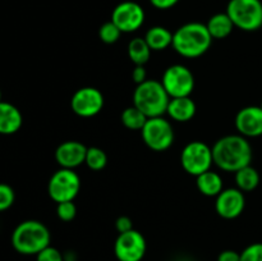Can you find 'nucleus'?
I'll use <instances>...</instances> for the list:
<instances>
[{"label":"nucleus","mask_w":262,"mask_h":261,"mask_svg":"<svg viewBox=\"0 0 262 261\" xmlns=\"http://www.w3.org/2000/svg\"><path fill=\"white\" fill-rule=\"evenodd\" d=\"M122 31L112 22H105L99 28V37L104 44H115L120 38Z\"/></svg>","instance_id":"nucleus-25"},{"label":"nucleus","mask_w":262,"mask_h":261,"mask_svg":"<svg viewBox=\"0 0 262 261\" xmlns=\"http://www.w3.org/2000/svg\"><path fill=\"white\" fill-rule=\"evenodd\" d=\"M152 51H163L173 44V33L163 26H154L143 37Z\"/></svg>","instance_id":"nucleus-20"},{"label":"nucleus","mask_w":262,"mask_h":261,"mask_svg":"<svg viewBox=\"0 0 262 261\" xmlns=\"http://www.w3.org/2000/svg\"><path fill=\"white\" fill-rule=\"evenodd\" d=\"M260 106H261V109H262V101H261V105H260Z\"/></svg>","instance_id":"nucleus-36"},{"label":"nucleus","mask_w":262,"mask_h":261,"mask_svg":"<svg viewBox=\"0 0 262 261\" xmlns=\"http://www.w3.org/2000/svg\"><path fill=\"white\" fill-rule=\"evenodd\" d=\"M147 119L148 118L141 110H138L135 105L125 107L120 115L123 125L130 130H141L145 123L147 122Z\"/></svg>","instance_id":"nucleus-23"},{"label":"nucleus","mask_w":262,"mask_h":261,"mask_svg":"<svg viewBox=\"0 0 262 261\" xmlns=\"http://www.w3.org/2000/svg\"><path fill=\"white\" fill-rule=\"evenodd\" d=\"M64 261H77V260H74V258H67V260H64Z\"/></svg>","instance_id":"nucleus-35"},{"label":"nucleus","mask_w":262,"mask_h":261,"mask_svg":"<svg viewBox=\"0 0 262 261\" xmlns=\"http://www.w3.org/2000/svg\"><path fill=\"white\" fill-rule=\"evenodd\" d=\"M104 101V95L96 87H82L72 96L71 107L78 117L91 118L101 112Z\"/></svg>","instance_id":"nucleus-12"},{"label":"nucleus","mask_w":262,"mask_h":261,"mask_svg":"<svg viewBox=\"0 0 262 261\" xmlns=\"http://www.w3.org/2000/svg\"><path fill=\"white\" fill-rule=\"evenodd\" d=\"M246 207L245 192L235 188H224L216 196L215 210L223 219L232 220L242 215Z\"/></svg>","instance_id":"nucleus-13"},{"label":"nucleus","mask_w":262,"mask_h":261,"mask_svg":"<svg viewBox=\"0 0 262 261\" xmlns=\"http://www.w3.org/2000/svg\"><path fill=\"white\" fill-rule=\"evenodd\" d=\"M87 147L79 141H64L56 147L55 161L60 168L76 169L77 166L84 164Z\"/></svg>","instance_id":"nucleus-15"},{"label":"nucleus","mask_w":262,"mask_h":261,"mask_svg":"<svg viewBox=\"0 0 262 261\" xmlns=\"http://www.w3.org/2000/svg\"><path fill=\"white\" fill-rule=\"evenodd\" d=\"M56 215L63 222H72L77 215V206L73 201H66L56 204Z\"/></svg>","instance_id":"nucleus-26"},{"label":"nucleus","mask_w":262,"mask_h":261,"mask_svg":"<svg viewBox=\"0 0 262 261\" xmlns=\"http://www.w3.org/2000/svg\"><path fill=\"white\" fill-rule=\"evenodd\" d=\"M84 164L87 168L91 170L99 171L106 166L107 164V155L102 148L92 146V147H87L86 159H84Z\"/></svg>","instance_id":"nucleus-24"},{"label":"nucleus","mask_w":262,"mask_h":261,"mask_svg":"<svg viewBox=\"0 0 262 261\" xmlns=\"http://www.w3.org/2000/svg\"><path fill=\"white\" fill-rule=\"evenodd\" d=\"M196 184L199 191L207 197H216L224 189L222 176L211 169L197 176Z\"/></svg>","instance_id":"nucleus-18"},{"label":"nucleus","mask_w":262,"mask_h":261,"mask_svg":"<svg viewBox=\"0 0 262 261\" xmlns=\"http://www.w3.org/2000/svg\"><path fill=\"white\" fill-rule=\"evenodd\" d=\"M81 191V178L74 169L60 168L50 177L48 183V193L56 204L74 201Z\"/></svg>","instance_id":"nucleus-6"},{"label":"nucleus","mask_w":262,"mask_h":261,"mask_svg":"<svg viewBox=\"0 0 262 261\" xmlns=\"http://www.w3.org/2000/svg\"><path fill=\"white\" fill-rule=\"evenodd\" d=\"M181 164L189 176H200L210 170L214 164L212 150L202 141H192L187 143L181 154Z\"/></svg>","instance_id":"nucleus-8"},{"label":"nucleus","mask_w":262,"mask_h":261,"mask_svg":"<svg viewBox=\"0 0 262 261\" xmlns=\"http://www.w3.org/2000/svg\"><path fill=\"white\" fill-rule=\"evenodd\" d=\"M115 228H117L118 233H125L129 232V230L133 229V222L129 216H119L115 222Z\"/></svg>","instance_id":"nucleus-30"},{"label":"nucleus","mask_w":262,"mask_h":261,"mask_svg":"<svg viewBox=\"0 0 262 261\" xmlns=\"http://www.w3.org/2000/svg\"><path fill=\"white\" fill-rule=\"evenodd\" d=\"M214 164L224 171L235 173L252 161V146L242 135H227L220 137L211 147Z\"/></svg>","instance_id":"nucleus-1"},{"label":"nucleus","mask_w":262,"mask_h":261,"mask_svg":"<svg viewBox=\"0 0 262 261\" xmlns=\"http://www.w3.org/2000/svg\"><path fill=\"white\" fill-rule=\"evenodd\" d=\"M110 20L122 33L135 32L145 23V10L136 2H123L114 8Z\"/></svg>","instance_id":"nucleus-11"},{"label":"nucleus","mask_w":262,"mask_h":261,"mask_svg":"<svg viewBox=\"0 0 262 261\" xmlns=\"http://www.w3.org/2000/svg\"><path fill=\"white\" fill-rule=\"evenodd\" d=\"M147 243L141 232L133 228L119 233L114 243V253L118 261H141L146 255Z\"/></svg>","instance_id":"nucleus-10"},{"label":"nucleus","mask_w":262,"mask_h":261,"mask_svg":"<svg viewBox=\"0 0 262 261\" xmlns=\"http://www.w3.org/2000/svg\"><path fill=\"white\" fill-rule=\"evenodd\" d=\"M141 136L145 145L156 153L168 150L173 145L176 137L173 125L164 117L148 118L141 129Z\"/></svg>","instance_id":"nucleus-7"},{"label":"nucleus","mask_w":262,"mask_h":261,"mask_svg":"<svg viewBox=\"0 0 262 261\" xmlns=\"http://www.w3.org/2000/svg\"><path fill=\"white\" fill-rule=\"evenodd\" d=\"M3 101V94H2V90H0V102Z\"/></svg>","instance_id":"nucleus-34"},{"label":"nucleus","mask_w":262,"mask_h":261,"mask_svg":"<svg viewBox=\"0 0 262 261\" xmlns=\"http://www.w3.org/2000/svg\"><path fill=\"white\" fill-rule=\"evenodd\" d=\"M234 27L246 32H253L262 27L261 0H230L227 7Z\"/></svg>","instance_id":"nucleus-5"},{"label":"nucleus","mask_w":262,"mask_h":261,"mask_svg":"<svg viewBox=\"0 0 262 261\" xmlns=\"http://www.w3.org/2000/svg\"><path fill=\"white\" fill-rule=\"evenodd\" d=\"M23 123L19 109L7 101L0 102V135H14L20 129Z\"/></svg>","instance_id":"nucleus-16"},{"label":"nucleus","mask_w":262,"mask_h":261,"mask_svg":"<svg viewBox=\"0 0 262 261\" xmlns=\"http://www.w3.org/2000/svg\"><path fill=\"white\" fill-rule=\"evenodd\" d=\"M161 83L170 99L191 96L194 90V76L188 67L183 64H173L163 73Z\"/></svg>","instance_id":"nucleus-9"},{"label":"nucleus","mask_w":262,"mask_h":261,"mask_svg":"<svg viewBox=\"0 0 262 261\" xmlns=\"http://www.w3.org/2000/svg\"><path fill=\"white\" fill-rule=\"evenodd\" d=\"M63 253L53 246H48L36 255V261H64Z\"/></svg>","instance_id":"nucleus-29"},{"label":"nucleus","mask_w":262,"mask_h":261,"mask_svg":"<svg viewBox=\"0 0 262 261\" xmlns=\"http://www.w3.org/2000/svg\"><path fill=\"white\" fill-rule=\"evenodd\" d=\"M132 79L136 84H140L147 79V72H146L145 66H135L132 71Z\"/></svg>","instance_id":"nucleus-31"},{"label":"nucleus","mask_w":262,"mask_h":261,"mask_svg":"<svg viewBox=\"0 0 262 261\" xmlns=\"http://www.w3.org/2000/svg\"><path fill=\"white\" fill-rule=\"evenodd\" d=\"M14 189L9 184L0 183V211H5L14 204Z\"/></svg>","instance_id":"nucleus-27"},{"label":"nucleus","mask_w":262,"mask_h":261,"mask_svg":"<svg viewBox=\"0 0 262 261\" xmlns=\"http://www.w3.org/2000/svg\"><path fill=\"white\" fill-rule=\"evenodd\" d=\"M237 188L242 192H251L260 184V174L253 166L247 165L234 173Z\"/></svg>","instance_id":"nucleus-22"},{"label":"nucleus","mask_w":262,"mask_h":261,"mask_svg":"<svg viewBox=\"0 0 262 261\" xmlns=\"http://www.w3.org/2000/svg\"><path fill=\"white\" fill-rule=\"evenodd\" d=\"M212 37L206 25L200 22H189L181 26L173 33L174 50L183 58L194 59L204 55L210 49Z\"/></svg>","instance_id":"nucleus-2"},{"label":"nucleus","mask_w":262,"mask_h":261,"mask_svg":"<svg viewBox=\"0 0 262 261\" xmlns=\"http://www.w3.org/2000/svg\"><path fill=\"white\" fill-rule=\"evenodd\" d=\"M196 102L191 99V96L173 97L169 101L166 114L176 122L184 123L189 122L196 115Z\"/></svg>","instance_id":"nucleus-17"},{"label":"nucleus","mask_w":262,"mask_h":261,"mask_svg":"<svg viewBox=\"0 0 262 261\" xmlns=\"http://www.w3.org/2000/svg\"><path fill=\"white\" fill-rule=\"evenodd\" d=\"M217 261H241V253L233 250H224L217 256Z\"/></svg>","instance_id":"nucleus-32"},{"label":"nucleus","mask_w":262,"mask_h":261,"mask_svg":"<svg viewBox=\"0 0 262 261\" xmlns=\"http://www.w3.org/2000/svg\"><path fill=\"white\" fill-rule=\"evenodd\" d=\"M132 99L133 105L147 118L163 117L166 114L170 101V96L161 81L156 79H146L142 83L136 84Z\"/></svg>","instance_id":"nucleus-4"},{"label":"nucleus","mask_w":262,"mask_h":261,"mask_svg":"<svg viewBox=\"0 0 262 261\" xmlns=\"http://www.w3.org/2000/svg\"><path fill=\"white\" fill-rule=\"evenodd\" d=\"M241 261H262V243H252L241 252Z\"/></svg>","instance_id":"nucleus-28"},{"label":"nucleus","mask_w":262,"mask_h":261,"mask_svg":"<svg viewBox=\"0 0 262 261\" xmlns=\"http://www.w3.org/2000/svg\"><path fill=\"white\" fill-rule=\"evenodd\" d=\"M151 49L143 37H135L128 42L127 53L135 66H145L151 56Z\"/></svg>","instance_id":"nucleus-21"},{"label":"nucleus","mask_w":262,"mask_h":261,"mask_svg":"<svg viewBox=\"0 0 262 261\" xmlns=\"http://www.w3.org/2000/svg\"><path fill=\"white\" fill-rule=\"evenodd\" d=\"M235 128L238 133L246 138L262 136V109L261 106L242 107L235 115Z\"/></svg>","instance_id":"nucleus-14"},{"label":"nucleus","mask_w":262,"mask_h":261,"mask_svg":"<svg viewBox=\"0 0 262 261\" xmlns=\"http://www.w3.org/2000/svg\"><path fill=\"white\" fill-rule=\"evenodd\" d=\"M206 27L211 35L212 40H223L227 38L234 30V23L232 22L229 15L225 13H216L212 17H210L209 22L206 23Z\"/></svg>","instance_id":"nucleus-19"},{"label":"nucleus","mask_w":262,"mask_h":261,"mask_svg":"<svg viewBox=\"0 0 262 261\" xmlns=\"http://www.w3.org/2000/svg\"><path fill=\"white\" fill-rule=\"evenodd\" d=\"M51 233L43 223L38 220H25L15 227L12 233V246L22 255H37L50 246Z\"/></svg>","instance_id":"nucleus-3"},{"label":"nucleus","mask_w":262,"mask_h":261,"mask_svg":"<svg viewBox=\"0 0 262 261\" xmlns=\"http://www.w3.org/2000/svg\"><path fill=\"white\" fill-rule=\"evenodd\" d=\"M178 2L179 0H150L152 7H155L156 9L160 10L170 9V8H173Z\"/></svg>","instance_id":"nucleus-33"}]
</instances>
